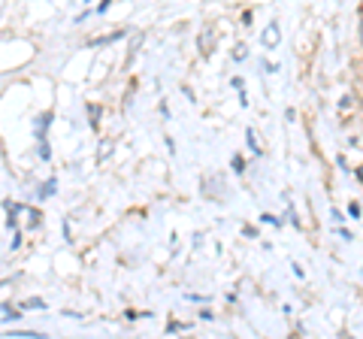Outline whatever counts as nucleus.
<instances>
[{"label":"nucleus","instance_id":"obj_1","mask_svg":"<svg viewBox=\"0 0 363 339\" xmlns=\"http://www.w3.org/2000/svg\"><path fill=\"white\" fill-rule=\"evenodd\" d=\"M279 40H281V30L276 21H269V25L264 28V37H260V43H264V49L272 52V49H279Z\"/></svg>","mask_w":363,"mask_h":339},{"label":"nucleus","instance_id":"obj_6","mask_svg":"<svg viewBox=\"0 0 363 339\" xmlns=\"http://www.w3.org/2000/svg\"><path fill=\"white\" fill-rule=\"evenodd\" d=\"M55 194V179H49V182L43 185V191H40V197H52Z\"/></svg>","mask_w":363,"mask_h":339},{"label":"nucleus","instance_id":"obj_2","mask_svg":"<svg viewBox=\"0 0 363 339\" xmlns=\"http://www.w3.org/2000/svg\"><path fill=\"white\" fill-rule=\"evenodd\" d=\"M124 37V30H116V33H109V37H100V40H91V46H109V43H116Z\"/></svg>","mask_w":363,"mask_h":339},{"label":"nucleus","instance_id":"obj_8","mask_svg":"<svg viewBox=\"0 0 363 339\" xmlns=\"http://www.w3.org/2000/svg\"><path fill=\"white\" fill-rule=\"evenodd\" d=\"M233 173H245V161H242V157H233Z\"/></svg>","mask_w":363,"mask_h":339},{"label":"nucleus","instance_id":"obj_11","mask_svg":"<svg viewBox=\"0 0 363 339\" xmlns=\"http://www.w3.org/2000/svg\"><path fill=\"white\" fill-rule=\"evenodd\" d=\"M109 4H112V0H104V4L97 6V13H106V9H109Z\"/></svg>","mask_w":363,"mask_h":339},{"label":"nucleus","instance_id":"obj_5","mask_svg":"<svg viewBox=\"0 0 363 339\" xmlns=\"http://www.w3.org/2000/svg\"><path fill=\"white\" fill-rule=\"evenodd\" d=\"M25 309H45V303L40 297H30V300H25Z\"/></svg>","mask_w":363,"mask_h":339},{"label":"nucleus","instance_id":"obj_4","mask_svg":"<svg viewBox=\"0 0 363 339\" xmlns=\"http://www.w3.org/2000/svg\"><path fill=\"white\" fill-rule=\"evenodd\" d=\"M245 137H248V149H252L255 155H260V145H257V140H255V130H245Z\"/></svg>","mask_w":363,"mask_h":339},{"label":"nucleus","instance_id":"obj_3","mask_svg":"<svg viewBox=\"0 0 363 339\" xmlns=\"http://www.w3.org/2000/svg\"><path fill=\"white\" fill-rule=\"evenodd\" d=\"M49 121H52L49 112H45V116H40V121H37V133H40V140H45V128H49Z\"/></svg>","mask_w":363,"mask_h":339},{"label":"nucleus","instance_id":"obj_10","mask_svg":"<svg viewBox=\"0 0 363 339\" xmlns=\"http://www.w3.org/2000/svg\"><path fill=\"white\" fill-rule=\"evenodd\" d=\"M6 315H4V321H18V312H13V309H4Z\"/></svg>","mask_w":363,"mask_h":339},{"label":"nucleus","instance_id":"obj_7","mask_svg":"<svg viewBox=\"0 0 363 339\" xmlns=\"http://www.w3.org/2000/svg\"><path fill=\"white\" fill-rule=\"evenodd\" d=\"M233 58H236V61H245V58H248V46H236V49H233Z\"/></svg>","mask_w":363,"mask_h":339},{"label":"nucleus","instance_id":"obj_9","mask_svg":"<svg viewBox=\"0 0 363 339\" xmlns=\"http://www.w3.org/2000/svg\"><path fill=\"white\" fill-rule=\"evenodd\" d=\"M348 212H351V218H360V203L354 200V203H351V206H348Z\"/></svg>","mask_w":363,"mask_h":339}]
</instances>
